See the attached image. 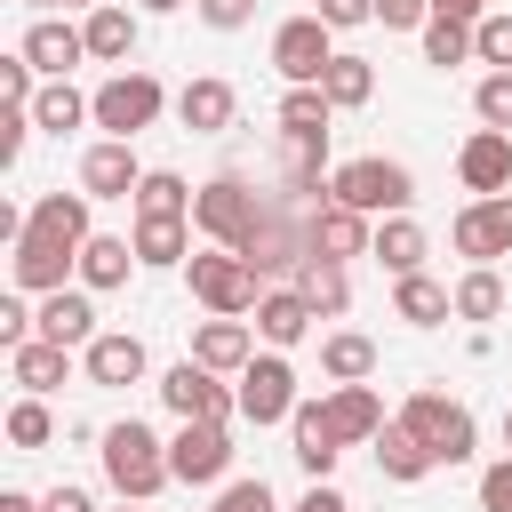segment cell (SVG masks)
I'll return each instance as SVG.
<instances>
[{
	"mask_svg": "<svg viewBox=\"0 0 512 512\" xmlns=\"http://www.w3.org/2000/svg\"><path fill=\"white\" fill-rule=\"evenodd\" d=\"M272 64H280V80H288V88H320V80H328V64H336L328 24H320V16H288V24L272 32Z\"/></svg>",
	"mask_w": 512,
	"mask_h": 512,
	"instance_id": "7",
	"label": "cell"
},
{
	"mask_svg": "<svg viewBox=\"0 0 512 512\" xmlns=\"http://www.w3.org/2000/svg\"><path fill=\"white\" fill-rule=\"evenodd\" d=\"M32 128H40V120H32V104H8V112H0V160H16Z\"/></svg>",
	"mask_w": 512,
	"mask_h": 512,
	"instance_id": "44",
	"label": "cell"
},
{
	"mask_svg": "<svg viewBox=\"0 0 512 512\" xmlns=\"http://www.w3.org/2000/svg\"><path fill=\"white\" fill-rule=\"evenodd\" d=\"M456 176H464L480 200H496V192L512 184V136H504V128H480V136L456 152Z\"/></svg>",
	"mask_w": 512,
	"mask_h": 512,
	"instance_id": "14",
	"label": "cell"
},
{
	"mask_svg": "<svg viewBox=\"0 0 512 512\" xmlns=\"http://www.w3.org/2000/svg\"><path fill=\"white\" fill-rule=\"evenodd\" d=\"M296 296H304L312 312H344V304H352V288H344V264H328V256H304V264H296Z\"/></svg>",
	"mask_w": 512,
	"mask_h": 512,
	"instance_id": "27",
	"label": "cell"
},
{
	"mask_svg": "<svg viewBox=\"0 0 512 512\" xmlns=\"http://www.w3.org/2000/svg\"><path fill=\"white\" fill-rule=\"evenodd\" d=\"M136 376H144V344H136V336H96V344H88V384L120 392V384H136Z\"/></svg>",
	"mask_w": 512,
	"mask_h": 512,
	"instance_id": "20",
	"label": "cell"
},
{
	"mask_svg": "<svg viewBox=\"0 0 512 512\" xmlns=\"http://www.w3.org/2000/svg\"><path fill=\"white\" fill-rule=\"evenodd\" d=\"M208 512H272V488H264V480H232Z\"/></svg>",
	"mask_w": 512,
	"mask_h": 512,
	"instance_id": "43",
	"label": "cell"
},
{
	"mask_svg": "<svg viewBox=\"0 0 512 512\" xmlns=\"http://www.w3.org/2000/svg\"><path fill=\"white\" fill-rule=\"evenodd\" d=\"M328 112H336V104H328L320 88H288V96H280V136H320V144H328Z\"/></svg>",
	"mask_w": 512,
	"mask_h": 512,
	"instance_id": "32",
	"label": "cell"
},
{
	"mask_svg": "<svg viewBox=\"0 0 512 512\" xmlns=\"http://www.w3.org/2000/svg\"><path fill=\"white\" fill-rule=\"evenodd\" d=\"M160 400H168V408H176L184 424H224V416L240 408V400H232V392L216 384V368H200V360L168 368V376H160Z\"/></svg>",
	"mask_w": 512,
	"mask_h": 512,
	"instance_id": "8",
	"label": "cell"
},
{
	"mask_svg": "<svg viewBox=\"0 0 512 512\" xmlns=\"http://www.w3.org/2000/svg\"><path fill=\"white\" fill-rule=\"evenodd\" d=\"M176 112H184L192 136H216V128H232V88H224V80H192V88L176 96Z\"/></svg>",
	"mask_w": 512,
	"mask_h": 512,
	"instance_id": "22",
	"label": "cell"
},
{
	"mask_svg": "<svg viewBox=\"0 0 512 512\" xmlns=\"http://www.w3.org/2000/svg\"><path fill=\"white\" fill-rule=\"evenodd\" d=\"M472 104H480V120H488V128H504V136H512V72H488Z\"/></svg>",
	"mask_w": 512,
	"mask_h": 512,
	"instance_id": "41",
	"label": "cell"
},
{
	"mask_svg": "<svg viewBox=\"0 0 512 512\" xmlns=\"http://www.w3.org/2000/svg\"><path fill=\"white\" fill-rule=\"evenodd\" d=\"M136 256L144 264H184V216H136Z\"/></svg>",
	"mask_w": 512,
	"mask_h": 512,
	"instance_id": "35",
	"label": "cell"
},
{
	"mask_svg": "<svg viewBox=\"0 0 512 512\" xmlns=\"http://www.w3.org/2000/svg\"><path fill=\"white\" fill-rule=\"evenodd\" d=\"M480 8L488 0H432V16H464V24H480Z\"/></svg>",
	"mask_w": 512,
	"mask_h": 512,
	"instance_id": "50",
	"label": "cell"
},
{
	"mask_svg": "<svg viewBox=\"0 0 512 512\" xmlns=\"http://www.w3.org/2000/svg\"><path fill=\"white\" fill-rule=\"evenodd\" d=\"M368 256H376V264H384L392 280H408V272L424 264V224H408V216H392V224L376 232V248H368Z\"/></svg>",
	"mask_w": 512,
	"mask_h": 512,
	"instance_id": "25",
	"label": "cell"
},
{
	"mask_svg": "<svg viewBox=\"0 0 512 512\" xmlns=\"http://www.w3.org/2000/svg\"><path fill=\"white\" fill-rule=\"evenodd\" d=\"M504 448H512V408H504Z\"/></svg>",
	"mask_w": 512,
	"mask_h": 512,
	"instance_id": "55",
	"label": "cell"
},
{
	"mask_svg": "<svg viewBox=\"0 0 512 512\" xmlns=\"http://www.w3.org/2000/svg\"><path fill=\"white\" fill-rule=\"evenodd\" d=\"M128 264H136V240L96 232V240L80 248V280H88V288H120V280H128Z\"/></svg>",
	"mask_w": 512,
	"mask_h": 512,
	"instance_id": "26",
	"label": "cell"
},
{
	"mask_svg": "<svg viewBox=\"0 0 512 512\" xmlns=\"http://www.w3.org/2000/svg\"><path fill=\"white\" fill-rule=\"evenodd\" d=\"M456 256H472V264H496V256H512V192H496V200H472V208L456 216Z\"/></svg>",
	"mask_w": 512,
	"mask_h": 512,
	"instance_id": "11",
	"label": "cell"
},
{
	"mask_svg": "<svg viewBox=\"0 0 512 512\" xmlns=\"http://www.w3.org/2000/svg\"><path fill=\"white\" fill-rule=\"evenodd\" d=\"M472 56V24L464 16H432L424 24V64H464Z\"/></svg>",
	"mask_w": 512,
	"mask_h": 512,
	"instance_id": "38",
	"label": "cell"
},
{
	"mask_svg": "<svg viewBox=\"0 0 512 512\" xmlns=\"http://www.w3.org/2000/svg\"><path fill=\"white\" fill-rule=\"evenodd\" d=\"M296 512H352V504H344V496H336V488H312V496H304V504H296Z\"/></svg>",
	"mask_w": 512,
	"mask_h": 512,
	"instance_id": "51",
	"label": "cell"
},
{
	"mask_svg": "<svg viewBox=\"0 0 512 512\" xmlns=\"http://www.w3.org/2000/svg\"><path fill=\"white\" fill-rule=\"evenodd\" d=\"M104 472H112V488L128 496V504H144V496H160L176 472H168V448L144 432V424H112L104 432Z\"/></svg>",
	"mask_w": 512,
	"mask_h": 512,
	"instance_id": "2",
	"label": "cell"
},
{
	"mask_svg": "<svg viewBox=\"0 0 512 512\" xmlns=\"http://www.w3.org/2000/svg\"><path fill=\"white\" fill-rule=\"evenodd\" d=\"M8 368H16V384L40 400V392H56L64 384V344H48V336H32L24 352H8Z\"/></svg>",
	"mask_w": 512,
	"mask_h": 512,
	"instance_id": "28",
	"label": "cell"
},
{
	"mask_svg": "<svg viewBox=\"0 0 512 512\" xmlns=\"http://www.w3.org/2000/svg\"><path fill=\"white\" fill-rule=\"evenodd\" d=\"M144 8H152V16H168V8H184V0H144Z\"/></svg>",
	"mask_w": 512,
	"mask_h": 512,
	"instance_id": "53",
	"label": "cell"
},
{
	"mask_svg": "<svg viewBox=\"0 0 512 512\" xmlns=\"http://www.w3.org/2000/svg\"><path fill=\"white\" fill-rule=\"evenodd\" d=\"M320 368H328V376H336V384H360V376H368V368H376V344H368V336H352V328H344V336H328V344H320Z\"/></svg>",
	"mask_w": 512,
	"mask_h": 512,
	"instance_id": "36",
	"label": "cell"
},
{
	"mask_svg": "<svg viewBox=\"0 0 512 512\" xmlns=\"http://www.w3.org/2000/svg\"><path fill=\"white\" fill-rule=\"evenodd\" d=\"M312 320H320V312H312V304H304L296 288H272V296L256 304V328H264V344H296V336H304Z\"/></svg>",
	"mask_w": 512,
	"mask_h": 512,
	"instance_id": "23",
	"label": "cell"
},
{
	"mask_svg": "<svg viewBox=\"0 0 512 512\" xmlns=\"http://www.w3.org/2000/svg\"><path fill=\"white\" fill-rule=\"evenodd\" d=\"M0 512H40V504H32V496H16V488H8V496H0Z\"/></svg>",
	"mask_w": 512,
	"mask_h": 512,
	"instance_id": "52",
	"label": "cell"
},
{
	"mask_svg": "<svg viewBox=\"0 0 512 512\" xmlns=\"http://www.w3.org/2000/svg\"><path fill=\"white\" fill-rule=\"evenodd\" d=\"M40 336H48V344H64V352H72V344H96V304H88V296H72V288H56V296L40 304Z\"/></svg>",
	"mask_w": 512,
	"mask_h": 512,
	"instance_id": "19",
	"label": "cell"
},
{
	"mask_svg": "<svg viewBox=\"0 0 512 512\" xmlns=\"http://www.w3.org/2000/svg\"><path fill=\"white\" fill-rule=\"evenodd\" d=\"M152 112H160V80L152 72H120V80H104L96 96H88V120L104 128V136H136V128H152Z\"/></svg>",
	"mask_w": 512,
	"mask_h": 512,
	"instance_id": "5",
	"label": "cell"
},
{
	"mask_svg": "<svg viewBox=\"0 0 512 512\" xmlns=\"http://www.w3.org/2000/svg\"><path fill=\"white\" fill-rule=\"evenodd\" d=\"M392 304H400V320H416V328H432V320H448V312H456V296H448L440 280H424V272H408Z\"/></svg>",
	"mask_w": 512,
	"mask_h": 512,
	"instance_id": "34",
	"label": "cell"
},
{
	"mask_svg": "<svg viewBox=\"0 0 512 512\" xmlns=\"http://www.w3.org/2000/svg\"><path fill=\"white\" fill-rule=\"evenodd\" d=\"M64 8H104V0H64Z\"/></svg>",
	"mask_w": 512,
	"mask_h": 512,
	"instance_id": "54",
	"label": "cell"
},
{
	"mask_svg": "<svg viewBox=\"0 0 512 512\" xmlns=\"http://www.w3.org/2000/svg\"><path fill=\"white\" fill-rule=\"evenodd\" d=\"M192 224H200L208 240H224L232 256H248V248H256V232H264V200H256L240 176H216V184H200V192H192Z\"/></svg>",
	"mask_w": 512,
	"mask_h": 512,
	"instance_id": "1",
	"label": "cell"
},
{
	"mask_svg": "<svg viewBox=\"0 0 512 512\" xmlns=\"http://www.w3.org/2000/svg\"><path fill=\"white\" fill-rule=\"evenodd\" d=\"M384 24H432V0H376Z\"/></svg>",
	"mask_w": 512,
	"mask_h": 512,
	"instance_id": "48",
	"label": "cell"
},
{
	"mask_svg": "<svg viewBox=\"0 0 512 512\" xmlns=\"http://www.w3.org/2000/svg\"><path fill=\"white\" fill-rule=\"evenodd\" d=\"M200 16H208L216 32H240V24L256 16V0H200Z\"/></svg>",
	"mask_w": 512,
	"mask_h": 512,
	"instance_id": "47",
	"label": "cell"
},
{
	"mask_svg": "<svg viewBox=\"0 0 512 512\" xmlns=\"http://www.w3.org/2000/svg\"><path fill=\"white\" fill-rule=\"evenodd\" d=\"M80 32H88V56H104V64H120V56L136 48V16H128V8H112V0H104V8H88V24H80Z\"/></svg>",
	"mask_w": 512,
	"mask_h": 512,
	"instance_id": "24",
	"label": "cell"
},
{
	"mask_svg": "<svg viewBox=\"0 0 512 512\" xmlns=\"http://www.w3.org/2000/svg\"><path fill=\"white\" fill-rule=\"evenodd\" d=\"M376 464H384L392 480H424V472H432V456H424V440H416L408 424H384V432H376Z\"/></svg>",
	"mask_w": 512,
	"mask_h": 512,
	"instance_id": "30",
	"label": "cell"
},
{
	"mask_svg": "<svg viewBox=\"0 0 512 512\" xmlns=\"http://www.w3.org/2000/svg\"><path fill=\"white\" fill-rule=\"evenodd\" d=\"M192 360H200V368H248L256 352H248V328H240V320H208L200 344H192Z\"/></svg>",
	"mask_w": 512,
	"mask_h": 512,
	"instance_id": "29",
	"label": "cell"
},
{
	"mask_svg": "<svg viewBox=\"0 0 512 512\" xmlns=\"http://www.w3.org/2000/svg\"><path fill=\"white\" fill-rule=\"evenodd\" d=\"M120 512H128V504H120Z\"/></svg>",
	"mask_w": 512,
	"mask_h": 512,
	"instance_id": "56",
	"label": "cell"
},
{
	"mask_svg": "<svg viewBox=\"0 0 512 512\" xmlns=\"http://www.w3.org/2000/svg\"><path fill=\"white\" fill-rule=\"evenodd\" d=\"M320 96H328L336 112L368 104V96H376V72H368V56H336V64H328V80H320Z\"/></svg>",
	"mask_w": 512,
	"mask_h": 512,
	"instance_id": "31",
	"label": "cell"
},
{
	"mask_svg": "<svg viewBox=\"0 0 512 512\" xmlns=\"http://www.w3.org/2000/svg\"><path fill=\"white\" fill-rule=\"evenodd\" d=\"M320 408H328L336 440H376V432H384V400H376L368 384H336V392H328Z\"/></svg>",
	"mask_w": 512,
	"mask_h": 512,
	"instance_id": "17",
	"label": "cell"
},
{
	"mask_svg": "<svg viewBox=\"0 0 512 512\" xmlns=\"http://www.w3.org/2000/svg\"><path fill=\"white\" fill-rule=\"evenodd\" d=\"M40 512H96L80 488H56V496H40Z\"/></svg>",
	"mask_w": 512,
	"mask_h": 512,
	"instance_id": "49",
	"label": "cell"
},
{
	"mask_svg": "<svg viewBox=\"0 0 512 512\" xmlns=\"http://www.w3.org/2000/svg\"><path fill=\"white\" fill-rule=\"evenodd\" d=\"M192 208V184L176 176V168H144V184H136V216H184Z\"/></svg>",
	"mask_w": 512,
	"mask_h": 512,
	"instance_id": "33",
	"label": "cell"
},
{
	"mask_svg": "<svg viewBox=\"0 0 512 512\" xmlns=\"http://www.w3.org/2000/svg\"><path fill=\"white\" fill-rule=\"evenodd\" d=\"M328 192H336V208H352V216H384V208L400 216V208L416 200V176H408L400 160H376V152H368V160H344Z\"/></svg>",
	"mask_w": 512,
	"mask_h": 512,
	"instance_id": "3",
	"label": "cell"
},
{
	"mask_svg": "<svg viewBox=\"0 0 512 512\" xmlns=\"http://www.w3.org/2000/svg\"><path fill=\"white\" fill-rule=\"evenodd\" d=\"M8 440H16V448H40V440H48V408H40V400H16V408H8Z\"/></svg>",
	"mask_w": 512,
	"mask_h": 512,
	"instance_id": "42",
	"label": "cell"
},
{
	"mask_svg": "<svg viewBox=\"0 0 512 512\" xmlns=\"http://www.w3.org/2000/svg\"><path fill=\"white\" fill-rule=\"evenodd\" d=\"M136 184H144V168H136V152H128L120 136L88 144V160H80V192H88V200H128Z\"/></svg>",
	"mask_w": 512,
	"mask_h": 512,
	"instance_id": "13",
	"label": "cell"
},
{
	"mask_svg": "<svg viewBox=\"0 0 512 512\" xmlns=\"http://www.w3.org/2000/svg\"><path fill=\"white\" fill-rule=\"evenodd\" d=\"M304 400H296V368L288 360H248L240 368V416L248 424H280V416H296Z\"/></svg>",
	"mask_w": 512,
	"mask_h": 512,
	"instance_id": "9",
	"label": "cell"
},
{
	"mask_svg": "<svg viewBox=\"0 0 512 512\" xmlns=\"http://www.w3.org/2000/svg\"><path fill=\"white\" fill-rule=\"evenodd\" d=\"M168 472L192 480V488L224 480V472H232V440H224V424H184V432L168 440Z\"/></svg>",
	"mask_w": 512,
	"mask_h": 512,
	"instance_id": "10",
	"label": "cell"
},
{
	"mask_svg": "<svg viewBox=\"0 0 512 512\" xmlns=\"http://www.w3.org/2000/svg\"><path fill=\"white\" fill-rule=\"evenodd\" d=\"M192 296H200L216 320H240L248 304H264V296H256V264H248V256H232V248L192 256Z\"/></svg>",
	"mask_w": 512,
	"mask_h": 512,
	"instance_id": "6",
	"label": "cell"
},
{
	"mask_svg": "<svg viewBox=\"0 0 512 512\" xmlns=\"http://www.w3.org/2000/svg\"><path fill=\"white\" fill-rule=\"evenodd\" d=\"M32 120H40V128H56V136H64V128H80V120H88V104H80V96H72V88H64V80H48V88H40V96H32Z\"/></svg>",
	"mask_w": 512,
	"mask_h": 512,
	"instance_id": "39",
	"label": "cell"
},
{
	"mask_svg": "<svg viewBox=\"0 0 512 512\" xmlns=\"http://www.w3.org/2000/svg\"><path fill=\"white\" fill-rule=\"evenodd\" d=\"M472 56L496 64V72H512V16H480L472 24Z\"/></svg>",
	"mask_w": 512,
	"mask_h": 512,
	"instance_id": "40",
	"label": "cell"
},
{
	"mask_svg": "<svg viewBox=\"0 0 512 512\" xmlns=\"http://www.w3.org/2000/svg\"><path fill=\"white\" fill-rule=\"evenodd\" d=\"M400 424L424 440V456H432V464H464V456H472V408H464V400L416 392V400L400 408Z\"/></svg>",
	"mask_w": 512,
	"mask_h": 512,
	"instance_id": "4",
	"label": "cell"
},
{
	"mask_svg": "<svg viewBox=\"0 0 512 512\" xmlns=\"http://www.w3.org/2000/svg\"><path fill=\"white\" fill-rule=\"evenodd\" d=\"M288 424H296V464H304L312 480H328V472H336V456H344V440H336L328 408H320V400H304V408H296Z\"/></svg>",
	"mask_w": 512,
	"mask_h": 512,
	"instance_id": "15",
	"label": "cell"
},
{
	"mask_svg": "<svg viewBox=\"0 0 512 512\" xmlns=\"http://www.w3.org/2000/svg\"><path fill=\"white\" fill-rule=\"evenodd\" d=\"M312 16H320L328 32H344V24H368V16H376V0H320Z\"/></svg>",
	"mask_w": 512,
	"mask_h": 512,
	"instance_id": "46",
	"label": "cell"
},
{
	"mask_svg": "<svg viewBox=\"0 0 512 512\" xmlns=\"http://www.w3.org/2000/svg\"><path fill=\"white\" fill-rule=\"evenodd\" d=\"M480 512H512V456L480 472Z\"/></svg>",
	"mask_w": 512,
	"mask_h": 512,
	"instance_id": "45",
	"label": "cell"
},
{
	"mask_svg": "<svg viewBox=\"0 0 512 512\" xmlns=\"http://www.w3.org/2000/svg\"><path fill=\"white\" fill-rule=\"evenodd\" d=\"M496 312H504V280H496L488 264L464 272V280H456V320H496Z\"/></svg>",
	"mask_w": 512,
	"mask_h": 512,
	"instance_id": "37",
	"label": "cell"
},
{
	"mask_svg": "<svg viewBox=\"0 0 512 512\" xmlns=\"http://www.w3.org/2000/svg\"><path fill=\"white\" fill-rule=\"evenodd\" d=\"M80 56H88V32H72V24H32L24 32V64L48 72V80H64Z\"/></svg>",
	"mask_w": 512,
	"mask_h": 512,
	"instance_id": "16",
	"label": "cell"
},
{
	"mask_svg": "<svg viewBox=\"0 0 512 512\" xmlns=\"http://www.w3.org/2000/svg\"><path fill=\"white\" fill-rule=\"evenodd\" d=\"M64 264H80V256H64V248H48V240L16 232V288H40V296H56V288H64Z\"/></svg>",
	"mask_w": 512,
	"mask_h": 512,
	"instance_id": "21",
	"label": "cell"
},
{
	"mask_svg": "<svg viewBox=\"0 0 512 512\" xmlns=\"http://www.w3.org/2000/svg\"><path fill=\"white\" fill-rule=\"evenodd\" d=\"M360 248H376V240H368V224H360L352 208H320V216H312V240H304V256H328V264H344V256H360Z\"/></svg>",
	"mask_w": 512,
	"mask_h": 512,
	"instance_id": "18",
	"label": "cell"
},
{
	"mask_svg": "<svg viewBox=\"0 0 512 512\" xmlns=\"http://www.w3.org/2000/svg\"><path fill=\"white\" fill-rule=\"evenodd\" d=\"M24 232L48 240V248H64V256H80V248L96 240V232H88V192H48V200H32Z\"/></svg>",
	"mask_w": 512,
	"mask_h": 512,
	"instance_id": "12",
	"label": "cell"
}]
</instances>
